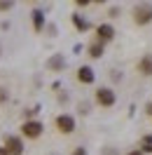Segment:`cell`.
Returning <instances> with one entry per match:
<instances>
[{
  "label": "cell",
  "instance_id": "obj_13",
  "mask_svg": "<svg viewBox=\"0 0 152 155\" xmlns=\"http://www.w3.org/2000/svg\"><path fill=\"white\" fill-rule=\"evenodd\" d=\"M141 150H143L145 155L152 153V134H145V136L141 139Z\"/></svg>",
  "mask_w": 152,
  "mask_h": 155
},
{
  "label": "cell",
  "instance_id": "obj_4",
  "mask_svg": "<svg viewBox=\"0 0 152 155\" xmlns=\"http://www.w3.org/2000/svg\"><path fill=\"white\" fill-rule=\"evenodd\" d=\"M56 129L61 134H73V132H75V117L68 115V113H61V115L56 117Z\"/></svg>",
  "mask_w": 152,
  "mask_h": 155
},
{
  "label": "cell",
  "instance_id": "obj_9",
  "mask_svg": "<svg viewBox=\"0 0 152 155\" xmlns=\"http://www.w3.org/2000/svg\"><path fill=\"white\" fill-rule=\"evenodd\" d=\"M63 66H66L63 54H54V57L47 61V68H49V71H63Z\"/></svg>",
  "mask_w": 152,
  "mask_h": 155
},
{
  "label": "cell",
  "instance_id": "obj_10",
  "mask_svg": "<svg viewBox=\"0 0 152 155\" xmlns=\"http://www.w3.org/2000/svg\"><path fill=\"white\" fill-rule=\"evenodd\" d=\"M87 52H89V57H91V59H101V57H103V52H105V45L96 40V42H91V45H89V49H87Z\"/></svg>",
  "mask_w": 152,
  "mask_h": 155
},
{
  "label": "cell",
  "instance_id": "obj_15",
  "mask_svg": "<svg viewBox=\"0 0 152 155\" xmlns=\"http://www.w3.org/2000/svg\"><path fill=\"white\" fill-rule=\"evenodd\" d=\"M14 7V2H0V12H7Z\"/></svg>",
  "mask_w": 152,
  "mask_h": 155
},
{
  "label": "cell",
  "instance_id": "obj_5",
  "mask_svg": "<svg viewBox=\"0 0 152 155\" xmlns=\"http://www.w3.org/2000/svg\"><path fill=\"white\" fill-rule=\"evenodd\" d=\"M5 148H7V153L10 155H24V141H21V136H5Z\"/></svg>",
  "mask_w": 152,
  "mask_h": 155
},
{
  "label": "cell",
  "instance_id": "obj_1",
  "mask_svg": "<svg viewBox=\"0 0 152 155\" xmlns=\"http://www.w3.org/2000/svg\"><path fill=\"white\" fill-rule=\"evenodd\" d=\"M152 21V2H141L133 7V24L138 26H145Z\"/></svg>",
  "mask_w": 152,
  "mask_h": 155
},
{
  "label": "cell",
  "instance_id": "obj_17",
  "mask_svg": "<svg viewBox=\"0 0 152 155\" xmlns=\"http://www.w3.org/2000/svg\"><path fill=\"white\" fill-rule=\"evenodd\" d=\"M145 113H147V115H152V101H147V106H145Z\"/></svg>",
  "mask_w": 152,
  "mask_h": 155
},
{
  "label": "cell",
  "instance_id": "obj_18",
  "mask_svg": "<svg viewBox=\"0 0 152 155\" xmlns=\"http://www.w3.org/2000/svg\"><path fill=\"white\" fill-rule=\"evenodd\" d=\"M126 155H145V153H143L141 148H138V150H131V153H126Z\"/></svg>",
  "mask_w": 152,
  "mask_h": 155
},
{
  "label": "cell",
  "instance_id": "obj_19",
  "mask_svg": "<svg viewBox=\"0 0 152 155\" xmlns=\"http://www.w3.org/2000/svg\"><path fill=\"white\" fill-rule=\"evenodd\" d=\"M0 155H10V153H7V148H5V146H0Z\"/></svg>",
  "mask_w": 152,
  "mask_h": 155
},
{
  "label": "cell",
  "instance_id": "obj_7",
  "mask_svg": "<svg viewBox=\"0 0 152 155\" xmlns=\"http://www.w3.org/2000/svg\"><path fill=\"white\" fill-rule=\"evenodd\" d=\"M77 80H80L82 85H91V82L96 80L94 68H91V66H80V68H77Z\"/></svg>",
  "mask_w": 152,
  "mask_h": 155
},
{
  "label": "cell",
  "instance_id": "obj_14",
  "mask_svg": "<svg viewBox=\"0 0 152 155\" xmlns=\"http://www.w3.org/2000/svg\"><path fill=\"white\" fill-rule=\"evenodd\" d=\"M7 99H10V92L5 87H0V104H7Z\"/></svg>",
  "mask_w": 152,
  "mask_h": 155
},
{
  "label": "cell",
  "instance_id": "obj_11",
  "mask_svg": "<svg viewBox=\"0 0 152 155\" xmlns=\"http://www.w3.org/2000/svg\"><path fill=\"white\" fill-rule=\"evenodd\" d=\"M30 17H33V28L40 33V31L45 28V12H42V10H33Z\"/></svg>",
  "mask_w": 152,
  "mask_h": 155
},
{
  "label": "cell",
  "instance_id": "obj_12",
  "mask_svg": "<svg viewBox=\"0 0 152 155\" xmlns=\"http://www.w3.org/2000/svg\"><path fill=\"white\" fill-rule=\"evenodd\" d=\"M73 24H75V28L80 31V33H84V31H89V21L82 17V14H73Z\"/></svg>",
  "mask_w": 152,
  "mask_h": 155
},
{
  "label": "cell",
  "instance_id": "obj_3",
  "mask_svg": "<svg viewBox=\"0 0 152 155\" xmlns=\"http://www.w3.org/2000/svg\"><path fill=\"white\" fill-rule=\"evenodd\" d=\"M42 122H38V120H26L24 125H21V134L26 136V139H38L40 134H42Z\"/></svg>",
  "mask_w": 152,
  "mask_h": 155
},
{
  "label": "cell",
  "instance_id": "obj_6",
  "mask_svg": "<svg viewBox=\"0 0 152 155\" xmlns=\"http://www.w3.org/2000/svg\"><path fill=\"white\" fill-rule=\"evenodd\" d=\"M96 35H98V42H110V40L115 38V28L110 26V24H98L96 26Z\"/></svg>",
  "mask_w": 152,
  "mask_h": 155
},
{
  "label": "cell",
  "instance_id": "obj_8",
  "mask_svg": "<svg viewBox=\"0 0 152 155\" xmlns=\"http://www.w3.org/2000/svg\"><path fill=\"white\" fill-rule=\"evenodd\" d=\"M138 71L143 75H152V54H143V59L138 61Z\"/></svg>",
  "mask_w": 152,
  "mask_h": 155
},
{
  "label": "cell",
  "instance_id": "obj_16",
  "mask_svg": "<svg viewBox=\"0 0 152 155\" xmlns=\"http://www.w3.org/2000/svg\"><path fill=\"white\" fill-rule=\"evenodd\" d=\"M70 155H87V148H82V146H77V148H75V150H73Z\"/></svg>",
  "mask_w": 152,
  "mask_h": 155
},
{
  "label": "cell",
  "instance_id": "obj_2",
  "mask_svg": "<svg viewBox=\"0 0 152 155\" xmlns=\"http://www.w3.org/2000/svg\"><path fill=\"white\" fill-rule=\"evenodd\" d=\"M115 101H117V97H115V92L110 87H98L96 89V104L103 108H110L115 106Z\"/></svg>",
  "mask_w": 152,
  "mask_h": 155
}]
</instances>
